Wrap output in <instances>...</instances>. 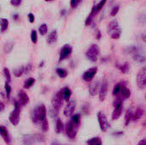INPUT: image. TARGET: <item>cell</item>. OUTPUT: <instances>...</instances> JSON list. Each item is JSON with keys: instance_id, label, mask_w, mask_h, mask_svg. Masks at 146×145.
<instances>
[{"instance_id": "obj_7", "label": "cell", "mask_w": 146, "mask_h": 145, "mask_svg": "<svg viewBox=\"0 0 146 145\" xmlns=\"http://www.w3.org/2000/svg\"><path fill=\"white\" fill-rule=\"evenodd\" d=\"M136 82H137V85L140 89L146 88V66L142 67L139 70L136 77Z\"/></svg>"}, {"instance_id": "obj_40", "label": "cell", "mask_w": 146, "mask_h": 145, "mask_svg": "<svg viewBox=\"0 0 146 145\" xmlns=\"http://www.w3.org/2000/svg\"><path fill=\"white\" fill-rule=\"evenodd\" d=\"M21 2L22 0H10V4L15 7H18L21 3Z\"/></svg>"}, {"instance_id": "obj_37", "label": "cell", "mask_w": 146, "mask_h": 145, "mask_svg": "<svg viewBox=\"0 0 146 145\" xmlns=\"http://www.w3.org/2000/svg\"><path fill=\"white\" fill-rule=\"evenodd\" d=\"M5 92H6L7 98H9V96H10V93H11V87H10L8 81H6V83H5Z\"/></svg>"}, {"instance_id": "obj_3", "label": "cell", "mask_w": 146, "mask_h": 145, "mask_svg": "<svg viewBox=\"0 0 146 145\" xmlns=\"http://www.w3.org/2000/svg\"><path fill=\"white\" fill-rule=\"evenodd\" d=\"M108 34L113 39H119L121 34V29L119 26V23L116 20L111 21L108 25Z\"/></svg>"}, {"instance_id": "obj_1", "label": "cell", "mask_w": 146, "mask_h": 145, "mask_svg": "<svg viewBox=\"0 0 146 145\" xmlns=\"http://www.w3.org/2000/svg\"><path fill=\"white\" fill-rule=\"evenodd\" d=\"M31 119L33 124L38 125L43 132H47L49 128L48 122L46 121V108L44 104H39L34 108L32 112Z\"/></svg>"}, {"instance_id": "obj_17", "label": "cell", "mask_w": 146, "mask_h": 145, "mask_svg": "<svg viewBox=\"0 0 146 145\" xmlns=\"http://www.w3.org/2000/svg\"><path fill=\"white\" fill-rule=\"evenodd\" d=\"M56 40H57V32L56 30H54L49 34V36L47 38V43L49 44H55L56 42Z\"/></svg>"}, {"instance_id": "obj_9", "label": "cell", "mask_w": 146, "mask_h": 145, "mask_svg": "<svg viewBox=\"0 0 146 145\" xmlns=\"http://www.w3.org/2000/svg\"><path fill=\"white\" fill-rule=\"evenodd\" d=\"M75 108H76V102L75 100H70L67 106L65 107L64 109V111H63V114L66 117H70L73 115V114L74 113V110H75Z\"/></svg>"}, {"instance_id": "obj_22", "label": "cell", "mask_w": 146, "mask_h": 145, "mask_svg": "<svg viewBox=\"0 0 146 145\" xmlns=\"http://www.w3.org/2000/svg\"><path fill=\"white\" fill-rule=\"evenodd\" d=\"M144 113H145V111H144L142 109L139 108V109L136 110V112L133 114V121H139V119H141V117L143 116Z\"/></svg>"}, {"instance_id": "obj_27", "label": "cell", "mask_w": 146, "mask_h": 145, "mask_svg": "<svg viewBox=\"0 0 146 145\" xmlns=\"http://www.w3.org/2000/svg\"><path fill=\"white\" fill-rule=\"evenodd\" d=\"M56 72V74L62 79H64L68 76V71L64 68H57Z\"/></svg>"}, {"instance_id": "obj_26", "label": "cell", "mask_w": 146, "mask_h": 145, "mask_svg": "<svg viewBox=\"0 0 146 145\" xmlns=\"http://www.w3.org/2000/svg\"><path fill=\"white\" fill-rule=\"evenodd\" d=\"M9 27V21L7 19L2 18L1 19V32H4Z\"/></svg>"}, {"instance_id": "obj_12", "label": "cell", "mask_w": 146, "mask_h": 145, "mask_svg": "<svg viewBox=\"0 0 146 145\" xmlns=\"http://www.w3.org/2000/svg\"><path fill=\"white\" fill-rule=\"evenodd\" d=\"M71 52H72V47H71L69 44H65V45L62 48V50H61V51H60L59 61H60V62H61V61H63L65 58H67L68 56H70Z\"/></svg>"}, {"instance_id": "obj_45", "label": "cell", "mask_w": 146, "mask_h": 145, "mask_svg": "<svg viewBox=\"0 0 146 145\" xmlns=\"http://www.w3.org/2000/svg\"><path fill=\"white\" fill-rule=\"evenodd\" d=\"M142 39H143L144 42H145L146 43V32H145V33L142 35Z\"/></svg>"}, {"instance_id": "obj_23", "label": "cell", "mask_w": 146, "mask_h": 145, "mask_svg": "<svg viewBox=\"0 0 146 145\" xmlns=\"http://www.w3.org/2000/svg\"><path fill=\"white\" fill-rule=\"evenodd\" d=\"M86 145H102V140L100 138H92L89 139L86 143Z\"/></svg>"}, {"instance_id": "obj_41", "label": "cell", "mask_w": 146, "mask_h": 145, "mask_svg": "<svg viewBox=\"0 0 146 145\" xmlns=\"http://www.w3.org/2000/svg\"><path fill=\"white\" fill-rule=\"evenodd\" d=\"M28 19H29L30 23H33L34 22V15L32 13L28 14Z\"/></svg>"}, {"instance_id": "obj_25", "label": "cell", "mask_w": 146, "mask_h": 145, "mask_svg": "<svg viewBox=\"0 0 146 145\" xmlns=\"http://www.w3.org/2000/svg\"><path fill=\"white\" fill-rule=\"evenodd\" d=\"M72 95V91L68 87H65L63 89V96H64V100L66 102H68Z\"/></svg>"}, {"instance_id": "obj_35", "label": "cell", "mask_w": 146, "mask_h": 145, "mask_svg": "<svg viewBox=\"0 0 146 145\" xmlns=\"http://www.w3.org/2000/svg\"><path fill=\"white\" fill-rule=\"evenodd\" d=\"M3 74L5 76L6 80L8 82H10V80H11V75H10V73H9V70L7 68H4L3 70Z\"/></svg>"}, {"instance_id": "obj_39", "label": "cell", "mask_w": 146, "mask_h": 145, "mask_svg": "<svg viewBox=\"0 0 146 145\" xmlns=\"http://www.w3.org/2000/svg\"><path fill=\"white\" fill-rule=\"evenodd\" d=\"M81 2V0H71L70 1V6L72 9H75L79 4Z\"/></svg>"}, {"instance_id": "obj_2", "label": "cell", "mask_w": 146, "mask_h": 145, "mask_svg": "<svg viewBox=\"0 0 146 145\" xmlns=\"http://www.w3.org/2000/svg\"><path fill=\"white\" fill-rule=\"evenodd\" d=\"M80 115H73L69 122L67 124L66 133L68 138L70 139L75 138L80 128Z\"/></svg>"}, {"instance_id": "obj_31", "label": "cell", "mask_w": 146, "mask_h": 145, "mask_svg": "<svg viewBox=\"0 0 146 145\" xmlns=\"http://www.w3.org/2000/svg\"><path fill=\"white\" fill-rule=\"evenodd\" d=\"M34 82H35V79H34L33 78H29V79H27L25 81V83H24V88H25V89L30 88V87L34 84Z\"/></svg>"}, {"instance_id": "obj_18", "label": "cell", "mask_w": 146, "mask_h": 145, "mask_svg": "<svg viewBox=\"0 0 146 145\" xmlns=\"http://www.w3.org/2000/svg\"><path fill=\"white\" fill-rule=\"evenodd\" d=\"M118 97H120L122 100L123 99H127V98H129L131 97V91H130V90L128 88H127L124 85L122 90H121V94Z\"/></svg>"}, {"instance_id": "obj_11", "label": "cell", "mask_w": 146, "mask_h": 145, "mask_svg": "<svg viewBox=\"0 0 146 145\" xmlns=\"http://www.w3.org/2000/svg\"><path fill=\"white\" fill-rule=\"evenodd\" d=\"M107 93H108V82L106 79H104L100 86V89H99V100L101 102L104 101L106 97H107Z\"/></svg>"}, {"instance_id": "obj_19", "label": "cell", "mask_w": 146, "mask_h": 145, "mask_svg": "<svg viewBox=\"0 0 146 145\" xmlns=\"http://www.w3.org/2000/svg\"><path fill=\"white\" fill-rule=\"evenodd\" d=\"M133 110L131 109H127V111L126 112V115H125V125L128 126L130 124L131 121H133Z\"/></svg>"}, {"instance_id": "obj_32", "label": "cell", "mask_w": 146, "mask_h": 145, "mask_svg": "<svg viewBox=\"0 0 146 145\" xmlns=\"http://www.w3.org/2000/svg\"><path fill=\"white\" fill-rule=\"evenodd\" d=\"M13 46H14V43L12 42H9V43H6L4 47H3V50H4V52L5 53H9L12 49H13Z\"/></svg>"}, {"instance_id": "obj_48", "label": "cell", "mask_w": 146, "mask_h": 145, "mask_svg": "<svg viewBox=\"0 0 146 145\" xmlns=\"http://www.w3.org/2000/svg\"><path fill=\"white\" fill-rule=\"evenodd\" d=\"M145 100H146V94H145Z\"/></svg>"}, {"instance_id": "obj_14", "label": "cell", "mask_w": 146, "mask_h": 145, "mask_svg": "<svg viewBox=\"0 0 146 145\" xmlns=\"http://www.w3.org/2000/svg\"><path fill=\"white\" fill-rule=\"evenodd\" d=\"M122 109H123L122 103H120V104L115 106V109L112 113V120L113 121H116L121 117V115L122 114Z\"/></svg>"}, {"instance_id": "obj_24", "label": "cell", "mask_w": 146, "mask_h": 145, "mask_svg": "<svg viewBox=\"0 0 146 145\" xmlns=\"http://www.w3.org/2000/svg\"><path fill=\"white\" fill-rule=\"evenodd\" d=\"M123 86H124V85H123L122 83H118V84H116L115 86V88H114V91H113V95L118 97V96L121 94V91Z\"/></svg>"}, {"instance_id": "obj_8", "label": "cell", "mask_w": 146, "mask_h": 145, "mask_svg": "<svg viewBox=\"0 0 146 145\" xmlns=\"http://www.w3.org/2000/svg\"><path fill=\"white\" fill-rule=\"evenodd\" d=\"M98 123H99V126H100L101 131L103 132H106L110 127V124H109V121H108L106 115L102 111H99L98 113Z\"/></svg>"}, {"instance_id": "obj_42", "label": "cell", "mask_w": 146, "mask_h": 145, "mask_svg": "<svg viewBox=\"0 0 146 145\" xmlns=\"http://www.w3.org/2000/svg\"><path fill=\"white\" fill-rule=\"evenodd\" d=\"M25 68H26V73H28L32 70V64H28L25 66Z\"/></svg>"}, {"instance_id": "obj_6", "label": "cell", "mask_w": 146, "mask_h": 145, "mask_svg": "<svg viewBox=\"0 0 146 145\" xmlns=\"http://www.w3.org/2000/svg\"><path fill=\"white\" fill-rule=\"evenodd\" d=\"M99 54H100V49H99L98 45V44H92L87 49L86 53V57L90 61H92L93 62H95L98 61V57Z\"/></svg>"}, {"instance_id": "obj_21", "label": "cell", "mask_w": 146, "mask_h": 145, "mask_svg": "<svg viewBox=\"0 0 146 145\" xmlns=\"http://www.w3.org/2000/svg\"><path fill=\"white\" fill-rule=\"evenodd\" d=\"M13 73H14V75H15L16 78H20V77L22 76L24 73H26V68H25V66L17 68L14 69Z\"/></svg>"}, {"instance_id": "obj_4", "label": "cell", "mask_w": 146, "mask_h": 145, "mask_svg": "<svg viewBox=\"0 0 146 145\" xmlns=\"http://www.w3.org/2000/svg\"><path fill=\"white\" fill-rule=\"evenodd\" d=\"M20 113H21V105L18 101L15 102L14 110L10 113L9 120L13 126H17L20 122Z\"/></svg>"}, {"instance_id": "obj_33", "label": "cell", "mask_w": 146, "mask_h": 145, "mask_svg": "<svg viewBox=\"0 0 146 145\" xmlns=\"http://www.w3.org/2000/svg\"><path fill=\"white\" fill-rule=\"evenodd\" d=\"M47 31H48V26H47V25L44 24V23L42 24V25L39 26V28H38V32H39L40 35H44V34H46Z\"/></svg>"}, {"instance_id": "obj_29", "label": "cell", "mask_w": 146, "mask_h": 145, "mask_svg": "<svg viewBox=\"0 0 146 145\" xmlns=\"http://www.w3.org/2000/svg\"><path fill=\"white\" fill-rule=\"evenodd\" d=\"M116 67L120 69V71L123 73H127L129 70V66H128V63H124V64H121V65H116Z\"/></svg>"}, {"instance_id": "obj_15", "label": "cell", "mask_w": 146, "mask_h": 145, "mask_svg": "<svg viewBox=\"0 0 146 145\" xmlns=\"http://www.w3.org/2000/svg\"><path fill=\"white\" fill-rule=\"evenodd\" d=\"M0 132H1V136L3 138V139L4 140V142L8 145H10V144H11V138H10V136L9 134L8 130L4 126H2L0 127Z\"/></svg>"}, {"instance_id": "obj_20", "label": "cell", "mask_w": 146, "mask_h": 145, "mask_svg": "<svg viewBox=\"0 0 146 145\" xmlns=\"http://www.w3.org/2000/svg\"><path fill=\"white\" fill-rule=\"evenodd\" d=\"M95 15H97V12H96V8H95V5H94V6L92 7V9L90 15H88V17H87L86 20V26H89V25L92 23V20H93Z\"/></svg>"}, {"instance_id": "obj_36", "label": "cell", "mask_w": 146, "mask_h": 145, "mask_svg": "<svg viewBox=\"0 0 146 145\" xmlns=\"http://www.w3.org/2000/svg\"><path fill=\"white\" fill-rule=\"evenodd\" d=\"M31 40L33 44H36L37 41H38V34H37V32L35 30H32V32H31Z\"/></svg>"}, {"instance_id": "obj_30", "label": "cell", "mask_w": 146, "mask_h": 145, "mask_svg": "<svg viewBox=\"0 0 146 145\" xmlns=\"http://www.w3.org/2000/svg\"><path fill=\"white\" fill-rule=\"evenodd\" d=\"M133 59H134V61H136L138 62H145L146 61L145 56H142L140 53H138V54L133 55Z\"/></svg>"}, {"instance_id": "obj_5", "label": "cell", "mask_w": 146, "mask_h": 145, "mask_svg": "<svg viewBox=\"0 0 146 145\" xmlns=\"http://www.w3.org/2000/svg\"><path fill=\"white\" fill-rule=\"evenodd\" d=\"M63 99H64V96H63V90L57 91L51 99V103H52V107L55 109V111L57 113L59 111V109H61L62 103H63Z\"/></svg>"}, {"instance_id": "obj_43", "label": "cell", "mask_w": 146, "mask_h": 145, "mask_svg": "<svg viewBox=\"0 0 146 145\" xmlns=\"http://www.w3.org/2000/svg\"><path fill=\"white\" fill-rule=\"evenodd\" d=\"M138 145H146V139H143V140H141V141L139 143V144Z\"/></svg>"}, {"instance_id": "obj_47", "label": "cell", "mask_w": 146, "mask_h": 145, "mask_svg": "<svg viewBox=\"0 0 146 145\" xmlns=\"http://www.w3.org/2000/svg\"><path fill=\"white\" fill-rule=\"evenodd\" d=\"M45 2H50V1H53V0H44Z\"/></svg>"}, {"instance_id": "obj_44", "label": "cell", "mask_w": 146, "mask_h": 145, "mask_svg": "<svg viewBox=\"0 0 146 145\" xmlns=\"http://www.w3.org/2000/svg\"><path fill=\"white\" fill-rule=\"evenodd\" d=\"M0 106H1V109H0V111H1V112H3V109H4V104H3V102L1 103Z\"/></svg>"}, {"instance_id": "obj_10", "label": "cell", "mask_w": 146, "mask_h": 145, "mask_svg": "<svg viewBox=\"0 0 146 145\" xmlns=\"http://www.w3.org/2000/svg\"><path fill=\"white\" fill-rule=\"evenodd\" d=\"M98 72V68L97 67H93V68H91L89 69H87L84 74H83V79L86 82H90L93 79V78L95 77L96 73Z\"/></svg>"}, {"instance_id": "obj_13", "label": "cell", "mask_w": 146, "mask_h": 145, "mask_svg": "<svg viewBox=\"0 0 146 145\" xmlns=\"http://www.w3.org/2000/svg\"><path fill=\"white\" fill-rule=\"evenodd\" d=\"M17 101L19 102L21 106H25L29 102V97L24 91L21 90L18 93V100Z\"/></svg>"}, {"instance_id": "obj_46", "label": "cell", "mask_w": 146, "mask_h": 145, "mask_svg": "<svg viewBox=\"0 0 146 145\" xmlns=\"http://www.w3.org/2000/svg\"><path fill=\"white\" fill-rule=\"evenodd\" d=\"M13 17H14V18H15V20H17V19H18V17H19V15H17V14H15V15H14V16H13Z\"/></svg>"}, {"instance_id": "obj_28", "label": "cell", "mask_w": 146, "mask_h": 145, "mask_svg": "<svg viewBox=\"0 0 146 145\" xmlns=\"http://www.w3.org/2000/svg\"><path fill=\"white\" fill-rule=\"evenodd\" d=\"M62 130H63V124L60 119H57L56 124V132L59 134L62 132Z\"/></svg>"}, {"instance_id": "obj_34", "label": "cell", "mask_w": 146, "mask_h": 145, "mask_svg": "<svg viewBox=\"0 0 146 145\" xmlns=\"http://www.w3.org/2000/svg\"><path fill=\"white\" fill-rule=\"evenodd\" d=\"M106 1L107 0H101L98 4H96L95 5V8H96V12H97V14L101 10V9L104 6V4H105V3H106Z\"/></svg>"}, {"instance_id": "obj_38", "label": "cell", "mask_w": 146, "mask_h": 145, "mask_svg": "<svg viewBox=\"0 0 146 145\" xmlns=\"http://www.w3.org/2000/svg\"><path fill=\"white\" fill-rule=\"evenodd\" d=\"M119 9H120V6H119V5L115 6V7L112 9L111 12H110V15H111V16H115V15H117V13L119 12Z\"/></svg>"}, {"instance_id": "obj_16", "label": "cell", "mask_w": 146, "mask_h": 145, "mask_svg": "<svg viewBox=\"0 0 146 145\" xmlns=\"http://www.w3.org/2000/svg\"><path fill=\"white\" fill-rule=\"evenodd\" d=\"M88 90H89V92H90V94L92 96H95L98 93V90H99V83H98V81L92 82L89 85Z\"/></svg>"}]
</instances>
